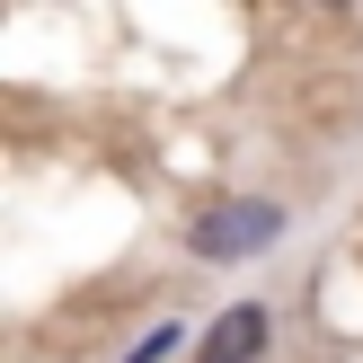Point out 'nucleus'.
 <instances>
[{
  "label": "nucleus",
  "instance_id": "obj_1",
  "mask_svg": "<svg viewBox=\"0 0 363 363\" xmlns=\"http://www.w3.org/2000/svg\"><path fill=\"white\" fill-rule=\"evenodd\" d=\"M275 230H284L275 204H222V213L195 222V257H248V248H266Z\"/></svg>",
  "mask_w": 363,
  "mask_h": 363
},
{
  "label": "nucleus",
  "instance_id": "obj_2",
  "mask_svg": "<svg viewBox=\"0 0 363 363\" xmlns=\"http://www.w3.org/2000/svg\"><path fill=\"white\" fill-rule=\"evenodd\" d=\"M257 346H266V311H257V301H240V311H222V319H213L204 363H257Z\"/></svg>",
  "mask_w": 363,
  "mask_h": 363
}]
</instances>
